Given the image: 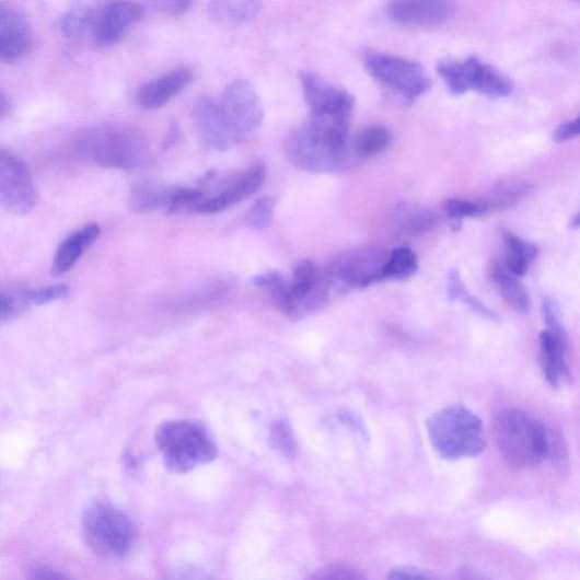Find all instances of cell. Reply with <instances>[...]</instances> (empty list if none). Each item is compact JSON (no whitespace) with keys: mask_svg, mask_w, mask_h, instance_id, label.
I'll return each mask as SVG.
<instances>
[{"mask_svg":"<svg viewBox=\"0 0 580 580\" xmlns=\"http://www.w3.org/2000/svg\"><path fill=\"white\" fill-rule=\"evenodd\" d=\"M27 580H70L67 576H63L59 571L51 568L37 566L30 569L27 573Z\"/></svg>","mask_w":580,"mask_h":580,"instance_id":"ab89813d","label":"cell"},{"mask_svg":"<svg viewBox=\"0 0 580 580\" xmlns=\"http://www.w3.org/2000/svg\"><path fill=\"white\" fill-rule=\"evenodd\" d=\"M253 282L256 286L268 288L272 292V290L282 285L285 280L278 271H272L254 277Z\"/></svg>","mask_w":580,"mask_h":580,"instance_id":"b9f144b4","label":"cell"},{"mask_svg":"<svg viewBox=\"0 0 580 580\" xmlns=\"http://www.w3.org/2000/svg\"><path fill=\"white\" fill-rule=\"evenodd\" d=\"M219 105L239 140L260 130L265 108L259 93L251 82L237 80L231 83L225 88Z\"/></svg>","mask_w":580,"mask_h":580,"instance_id":"30bf717a","label":"cell"},{"mask_svg":"<svg viewBox=\"0 0 580 580\" xmlns=\"http://www.w3.org/2000/svg\"><path fill=\"white\" fill-rule=\"evenodd\" d=\"M542 315L546 329L562 326L561 311L559 304L550 297L542 300Z\"/></svg>","mask_w":580,"mask_h":580,"instance_id":"8d00e7d4","label":"cell"},{"mask_svg":"<svg viewBox=\"0 0 580 580\" xmlns=\"http://www.w3.org/2000/svg\"><path fill=\"white\" fill-rule=\"evenodd\" d=\"M456 4L444 0H401L388 5L390 18L401 24L440 26L455 15Z\"/></svg>","mask_w":580,"mask_h":580,"instance_id":"2e32d148","label":"cell"},{"mask_svg":"<svg viewBox=\"0 0 580 580\" xmlns=\"http://www.w3.org/2000/svg\"><path fill=\"white\" fill-rule=\"evenodd\" d=\"M300 81L310 111V121L348 131L356 98L313 72L302 71Z\"/></svg>","mask_w":580,"mask_h":580,"instance_id":"9c48e42d","label":"cell"},{"mask_svg":"<svg viewBox=\"0 0 580 580\" xmlns=\"http://www.w3.org/2000/svg\"><path fill=\"white\" fill-rule=\"evenodd\" d=\"M368 72L386 88L392 89L413 104L432 88V80L421 63L382 53L366 57Z\"/></svg>","mask_w":580,"mask_h":580,"instance_id":"ba28073f","label":"cell"},{"mask_svg":"<svg viewBox=\"0 0 580 580\" xmlns=\"http://www.w3.org/2000/svg\"><path fill=\"white\" fill-rule=\"evenodd\" d=\"M457 580H490L474 567L465 566L459 571Z\"/></svg>","mask_w":580,"mask_h":580,"instance_id":"f6af8a7d","label":"cell"},{"mask_svg":"<svg viewBox=\"0 0 580 580\" xmlns=\"http://www.w3.org/2000/svg\"><path fill=\"white\" fill-rule=\"evenodd\" d=\"M177 580H211L210 577L202 570L197 568L183 569Z\"/></svg>","mask_w":580,"mask_h":580,"instance_id":"ee69618b","label":"cell"},{"mask_svg":"<svg viewBox=\"0 0 580 580\" xmlns=\"http://www.w3.org/2000/svg\"><path fill=\"white\" fill-rule=\"evenodd\" d=\"M392 144V135L384 126L371 125L359 134L356 141H353V153L361 159L373 158Z\"/></svg>","mask_w":580,"mask_h":580,"instance_id":"4316f807","label":"cell"},{"mask_svg":"<svg viewBox=\"0 0 580 580\" xmlns=\"http://www.w3.org/2000/svg\"><path fill=\"white\" fill-rule=\"evenodd\" d=\"M193 3L192 2H186V0H176V2H161V3H158L156 7L172 15V16H181L183 14H185L186 12L189 11V9L192 8Z\"/></svg>","mask_w":580,"mask_h":580,"instance_id":"60d3db41","label":"cell"},{"mask_svg":"<svg viewBox=\"0 0 580 580\" xmlns=\"http://www.w3.org/2000/svg\"><path fill=\"white\" fill-rule=\"evenodd\" d=\"M560 475L569 471V450L560 430L547 428V456Z\"/></svg>","mask_w":580,"mask_h":580,"instance_id":"4dcf8cb0","label":"cell"},{"mask_svg":"<svg viewBox=\"0 0 580 580\" xmlns=\"http://www.w3.org/2000/svg\"><path fill=\"white\" fill-rule=\"evenodd\" d=\"M34 45V32L27 16L15 7L0 4V58L14 63L24 58Z\"/></svg>","mask_w":580,"mask_h":580,"instance_id":"4fadbf2b","label":"cell"},{"mask_svg":"<svg viewBox=\"0 0 580 580\" xmlns=\"http://www.w3.org/2000/svg\"><path fill=\"white\" fill-rule=\"evenodd\" d=\"M144 15V8L137 3L114 2L101 5L92 28L94 43L101 47L117 44Z\"/></svg>","mask_w":580,"mask_h":580,"instance_id":"7c38bea8","label":"cell"},{"mask_svg":"<svg viewBox=\"0 0 580 580\" xmlns=\"http://www.w3.org/2000/svg\"><path fill=\"white\" fill-rule=\"evenodd\" d=\"M276 200L271 197H263L252 206L247 221L255 230H266L269 228L275 213Z\"/></svg>","mask_w":580,"mask_h":580,"instance_id":"e575fe53","label":"cell"},{"mask_svg":"<svg viewBox=\"0 0 580 580\" xmlns=\"http://www.w3.org/2000/svg\"><path fill=\"white\" fill-rule=\"evenodd\" d=\"M501 235L506 247L503 265L513 276L524 277L537 259L538 247L509 231H502Z\"/></svg>","mask_w":580,"mask_h":580,"instance_id":"cb8c5ba5","label":"cell"},{"mask_svg":"<svg viewBox=\"0 0 580 580\" xmlns=\"http://www.w3.org/2000/svg\"><path fill=\"white\" fill-rule=\"evenodd\" d=\"M83 533L92 549L105 557L120 559L130 554L137 530L128 515L107 501L92 502L82 515Z\"/></svg>","mask_w":580,"mask_h":580,"instance_id":"8992f818","label":"cell"},{"mask_svg":"<svg viewBox=\"0 0 580 580\" xmlns=\"http://www.w3.org/2000/svg\"><path fill=\"white\" fill-rule=\"evenodd\" d=\"M388 580H438L433 575L414 567H397L388 575Z\"/></svg>","mask_w":580,"mask_h":580,"instance_id":"74e56055","label":"cell"},{"mask_svg":"<svg viewBox=\"0 0 580 580\" xmlns=\"http://www.w3.org/2000/svg\"><path fill=\"white\" fill-rule=\"evenodd\" d=\"M196 117L200 136L211 149L229 151L239 141L220 105L212 100L202 98L198 103Z\"/></svg>","mask_w":580,"mask_h":580,"instance_id":"ac0fdd59","label":"cell"},{"mask_svg":"<svg viewBox=\"0 0 580 580\" xmlns=\"http://www.w3.org/2000/svg\"><path fill=\"white\" fill-rule=\"evenodd\" d=\"M494 437L502 459L513 468L533 469L547 456V428L527 411L506 408L494 418Z\"/></svg>","mask_w":580,"mask_h":580,"instance_id":"7a4b0ae2","label":"cell"},{"mask_svg":"<svg viewBox=\"0 0 580 580\" xmlns=\"http://www.w3.org/2000/svg\"><path fill=\"white\" fill-rule=\"evenodd\" d=\"M490 277L498 287L504 302L514 311L529 313L531 299L526 288L519 277L508 271L502 262L495 263L490 270Z\"/></svg>","mask_w":580,"mask_h":580,"instance_id":"603a6c76","label":"cell"},{"mask_svg":"<svg viewBox=\"0 0 580 580\" xmlns=\"http://www.w3.org/2000/svg\"><path fill=\"white\" fill-rule=\"evenodd\" d=\"M443 209L448 217L456 221H462L466 218H478L489 213L485 202L466 199H448Z\"/></svg>","mask_w":580,"mask_h":580,"instance_id":"d6a6232c","label":"cell"},{"mask_svg":"<svg viewBox=\"0 0 580 580\" xmlns=\"http://www.w3.org/2000/svg\"><path fill=\"white\" fill-rule=\"evenodd\" d=\"M312 580H368V578L357 568L330 565L320 569Z\"/></svg>","mask_w":580,"mask_h":580,"instance_id":"d590c367","label":"cell"},{"mask_svg":"<svg viewBox=\"0 0 580 580\" xmlns=\"http://www.w3.org/2000/svg\"><path fill=\"white\" fill-rule=\"evenodd\" d=\"M348 131L309 121L290 132L285 151L293 165L309 173H332L345 161Z\"/></svg>","mask_w":580,"mask_h":580,"instance_id":"277c9868","label":"cell"},{"mask_svg":"<svg viewBox=\"0 0 580 580\" xmlns=\"http://www.w3.org/2000/svg\"><path fill=\"white\" fill-rule=\"evenodd\" d=\"M388 259L375 248H362L348 253L338 262L337 277L346 285L368 286L382 279L383 267Z\"/></svg>","mask_w":580,"mask_h":580,"instance_id":"e0dca14e","label":"cell"},{"mask_svg":"<svg viewBox=\"0 0 580 580\" xmlns=\"http://www.w3.org/2000/svg\"><path fill=\"white\" fill-rule=\"evenodd\" d=\"M195 80V72L188 68L177 69L149 83L138 92V103L147 111L166 106Z\"/></svg>","mask_w":580,"mask_h":580,"instance_id":"d6986e66","label":"cell"},{"mask_svg":"<svg viewBox=\"0 0 580 580\" xmlns=\"http://www.w3.org/2000/svg\"><path fill=\"white\" fill-rule=\"evenodd\" d=\"M10 111H11V103L7 94L2 93V95H0V116H2V118H5V116L10 113Z\"/></svg>","mask_w":580,"mask_h":580,"instance_id":"bcb514c9","label":"cell"},{"mask_svg":"<svg viewBox=\"0 0 580 580\" xmlns=\"http://www.w3.org/2000/svg\"><path fill=\"white\" fill-rule=\"evenodd\" d=\"M448 297L451 302H462L474 313L494 322H501V316L474 298L465 287L462 276L457 269H453L448 278Z\"/></svg>","mask_w":580,"mask_h":580,"instance_id":"83f0119b","label":"cell"},{"mask_svg":"<svg viewBox=\"0 0 580 580\" xmlns=\"http://www.w3.org/2000/svg\"><path fill=\"white\" fill-rule=\"evenodd\" d=\"M101 5L95 3H74L60 19L59 27L63 37L77 39L89 28H93Z\"/></svg>","mask_w":580,"mask_h":580,"instance_id":"d4e9b609","label":"cell"},{"mask_svg":"<svg viewBox=\"0 0 580 580\" xmlns=\"http://www.w3.org/2000/svg\"><path fill=\"white\" fill-rule=\"evenodd\" d=\"M570 229L572 230L580 229V211L570 221Z\"/></svg>","mask_w":580,"mask_h":580,"instance_id":"7dc6e473","label":"cell"},{"mask_svg":"<svg viewBox=\"0 0 580 580\" xmlns=\"http://www.w3.org/2000/svg\"><path fill=\"white\" fill-rule=\"evenodd\" d=\"M267 169L263 163H256L228 187L211 198H205L190 211L201 214H212L228 210L253 197L265 184Z\"/></svg>","mask_w":580,"mask_h":580,"instance_id":"5bb4252c","label":"cell"},{"mask_svg":"<svg viewBox=\"0 0 580 580\" xmlns=\"http://www.w3.org/2000/svg\"><path fill=\"white\" fill-rule=\"evenodd\" d=\"M397 213L402 229L409 234H425L431 231L439 220L433 210L418 206H403Z\"/></svg>","mask_w":580,"mask_h":580,"instance_id":"f1b7e54d","label":"cell"},{"mask_svg":"<svg viewBox=\"0 0 580 580\" xmlns=\"http://www.w3.org/2000/svg\"><path fill=\"white\" fill-rule=\"evenodd\" d=\"M437 71L448 90L456 95L476 91L488 98L499 100L506 98L513 90L512 81L504 73L475 56L442 59Z\"/></svg>","mask_w":580,"mask_h":580,"instance_id":"52a82bcc","label":"cell"},{"mask_svg":"<svg viewBox=\"0 0 580 580\" xmlns=\"http://www.w3.org/2000/svg\"><path fill=\"white\" fill-rule=\"evenodd\" d=\"M76 151L101 167L130 171L150 163L151 148L138 127L102 123L82 128L74 137Z\"/></svg>","mask_w":580,"mask_h":580,"instance_id":"6da1fadb","label":"cell"},{"mask_svg":"<svg viewBox=\"0 0 580 580\" xmlns=\"http://www.w3.org/2000/svg\"><path fill=\"white\" fill-rule=\"evenodd\" d=\"M418 268L417 257L409 247L394 250L383 267L382 279H404Z\"/></svg>","mask_w":580,"mask_h":580,"instance_id":"f546056e","label":"cell"},{"mask_svg":"<svg viewBox=\"0 0 580 580\" xmlns=\"http://www.w3.org/2000/svg\"><path fill=\"white\" fill-rule=\"evenodd\" d=\"M177 186L161 182L138 183L130 193L128 205L136 213H146L161 208L173 207Z\"/></svg>","mask_w":580,"mask_h":580,"instance_id":"7402d4cb","label":"cell"},{"mask_svg":"<svg viewBox=\"0 0 580 580\" xmlns=\"http://www.w3.org/2000/svg\"><path fill=\"white\" fill-rule=\"evenodd\" d=\"M270 444L288 459H295L298 444L292 427L287 420L275 421L270 429Z\"/></svg>","mask_w":580,"mask_h":580,"instance_id":"1f68e13d","label":"cell"},{"mask_svg":"<svg viewBox=\"0 0 580 580\" xmlns=\"http://www.w3.org/2000/svg\"><path fill=\"white\" fill-rule=\"evenodd\" d=\"M578 137H580V115L572 120L561 124L554 135L555 141L558 143L568 142Z\"/></svg>","mask_w":580,"mask_h":580,"instance_id":"f35d334b","label":"cell"},{"mask_svg":"<svg viewBox=\"0 0 580 580\" xmlns=\"http://www.w3.org/2000/svg\"><path fill=\"white\" fill-rule=\"evenodd\" d=\"M260 2H229L216 0L209 4V13L213 20L225 24H244L254 20L262 12Z\"/></svg>","mask_w":580,"mask_h":580,"instance_id":"484cf974","label":"cell"},{"mask_svg":"<svg viewBox=\"0 0 580 580\" xmlns=\"http://www.w3.org/2000/svg\"><path fill=\"white\" fill-rule=\"evenodd\" d=\"M66 285L42 287L37 289L20 290V292L3 294L0 299V316L7 322L16 317L28 306L44 305L68 297Z\"/></svg>","mask_w":580,"mask_h":580,"instance_id":"ffe728a7","label":"cell"},{"mask_svg":"<svg viewBox=\"0 0 580 580\" xmlns=\"http://www.w3.org/2000/svg\"><path fill=\"white\" fill-rule=\"evenodd\" d=\"M181 139V130H179V125L177 121H172L170 128H169V132L165 137V140H164V143H163V148L165 150H169L171 149L172 147H174Z\"/></svg>","mask_w":580,"mask_h":580,"instance_id":"7bdbcfd3","label":"cell"},{"mask_svg":"<svg viewBox=\"0 0 580 580\" xmlns=\"http://www.w3.org/2000/svg\"><path fill=\"white\" fill-rule=\"evenodd\" d=\"M527 186H508L494 190L490 198L485 202L488 211L501 210L521 201L527 195Z\"/></svg>","mask_w":580,"mask_h":580,"instance_id":"836d02e7","label":"cell"},{"mask_svg":"<svg viewBox=\"0 0 580 580\" xmlns=\"http://www.w3.org/2000/svg\"><path fill=\"white\" fill-rule=\"evenodd\" d=\"M100 224L90 223L63 240L57 248L53 264V275L60 276L71 270L81 256L101 236Z\"/></svg>","mask_w":580,"mask_h":580,"instance_id":"44dd1931","label":"cell"},{"mask_svg":"<svg viewBox=\"0 0 580 580\" xmlns=\"http://www.w3.org/2000/svg\"><path fill=\"white\" fill-rule=\"evenodd\" d=\"M155 442L166 468L185 474L213 462L218 445L210 431L198 421H167L155 432Z\"/></svg>","mask_w":580,"mask_h":580,"instance_id":"5b68a950","label":"cell"},{"mask_svg":"<svg viewBox=\"0 0 580 580\" xmlns=\"http://www.w3.org/2000/svg\"><path fill=\"white\" fill-rule=\"evenodd\" d=\"M430 442L445 461L474 459L487 448L485 426L480 418L462 404L446 406L428 418Z\"/></svg>","mask_w":580,"mask_h":580,"instance_id":"3957f363","label":"cell"},{"mask_svg":"<svg viewBox=\"0 0 580 580\" xmlns=\"http://www.w3.org/2000/svg\"><path fill=\"white\" fill-rule=\"evenodd\" d=\"M538 341V360L543 374L553 388H558L564 380L571 376L567 362L569 337L564 325L543 330Z\"/></svg>","mask_w":580,"mask_h":580,"instance_id":"9a60e30c","label":"cell"},{"mask_svg":"<svg viewBox=\"0 0 580 580\" xmlns=\"http://www.w3.org/2000/svg\"><path fill=\"white\" fill-rule=\"evenodd\" d=\"M37 189L24 161L12 151L0 150V201L16 214H25L35 208Z\"/></svg>","mask_w":580,"mask_h":580,"instance_id":"8fae6325","label":"cell"}]
</instances>
